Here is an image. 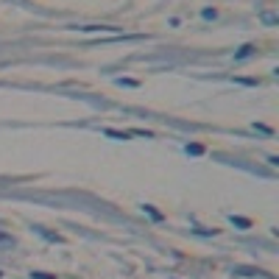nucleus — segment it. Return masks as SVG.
<instances>
[{"mask_svg": "<svg viewBox=\"0 0 279 279\" xmlns=\"http://www.w3.org/2000/svg\"><path fill=\"white\" fill-rule=\"evenodd\" d=\"M232 223H237V226H248V221H246V218H234V215H232Z\"/></svg>", "mask_w": 279, "mask_h": 279, "instance_id": "39448f33", "label": "nucleus"}, {"mask_svg": "<svg viewBox=\"0 0 279 279\" xmlns=\"http://www.w3.org/2000/svg\"><path fill=\"white\" fill-rule=\"evenodd\" d=\"M106 134H109V137H115V140H126V134H123V131H115V129H106Z\"/></svg>", "mask_w": 279, "mask_h": 279, "instance_id": "20e7f679", "label": "nucleus"}, {"mask_svg": "<svg viewBox=\"0 0 279 279\" xmlns=\"http://www.w3.org/2000/svg\"><path fill=\"white\" fill-rule=\"evenodd\" d=\"M251 53H254V45H243V48H240V50L234 53V59L240 62V59H248V56H251Z\"/></svg>", "mask_w": 279, "mask_h": 279, "instance_id": "f257e3e1", "label": "nucleus"}, {"mask_svg": "<svg viewBox=\"0 0 279 279\" xmlns=\"http://www.w3.org/2000/svg\"><path fill=\"white\" fill-rule=\"evenodd\" d=\"M31 279H56V277H53V274H45V271H33Z\"/></svg>", "mask_w": 279, "mask_h": 279, "instance_id": "7ed1b4c3", "label": "nucleus"}, {"mask_svg": "<svg viewBox=\"0 0 279 279\" xmlns=\"http://www.w3.org/2000/svg\"><path fill=\"white\" fill-rule=\"evenodd\" d=\"M9 246H14V240H11L9 234H3V232H0V248H9Z\"/></svg>", "mask_w": 279, "mask_h": 279, "instance_id": "f03ea898", "label": "nucleus"}, {"mask_svg": "<svg viewBox=\"0 0 279 279\" xmlns=\"http://www.w3.org/2000/svg\"><path fill=\"white\" fill-rule=\"evenodd\" d=\"M145 212H148V215H151V218H156V221H159V218H162V215H159V212H156V210H151V207H145Z\"/></svg>", "mask_w": 279, "mask_h": 279, "instance_id": "423d86ee", "label": "nucleus"}]
</instances>
